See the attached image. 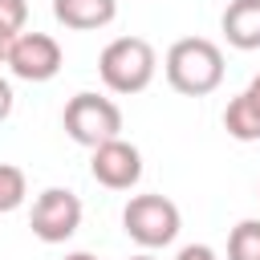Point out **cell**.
I'll use <instances>...</instances> for the list:
<instances>
[{
  "label": "cell",
  "mask_w": 260,
  "mask_h": 260,
  "mask_svg": "<svg viewBox=\"0 0 260 260\" xmlns=\"http://www.w3.org/2000/svg\"><path fill=\"white\" fill-rule=\"evenodd\" d=\"M162 73H167V85L175 93L207 98V93H215L223 85V53L207 37H183V41H175L167 49Z\"/></svg>",
  "instance_id": "cell-1"
},
{
  "label": "cell",
  "mask_w": 260,
  "mask_h": 260,
  "mask_svg": "<svg viewBox=\"0 0 260 260\" xmlns=\"http://www.w3.org/2000/svg\"><path fill=\"white\" fill-rule=\"evenodd\" d=\"M98 73H102V85L110 93H122V98L142 93L158 73L154 45L142 37H114L98 57Z\"/></svg>",
  "instance_id": "cell-2"
},
{
  "label": "cell",
  "mask_w": 260,
  "mask_h": 260,
  "mask_svg": "<svg viewBox=\"0 0 260 260\" xmlns=\"http://www.w3.org/2000/svg\"><path fill=\"white\" fill-rule=\"evenodd\" d=\"M61 122H65V134L77 146H89V150L122 138V110H118V102L102 98V93H89V89H81V93H73L65 102Z\"/></svg>",
  "instance_id": "cell-3"
},
{
  "label": "cell",
  "mask_w": 260,
  "mask_h": 260,
  "mask_svg": "<svg viewBox=\"0 0 260 260\" xmlns=\"http://www.w3.org/2000/svg\"><path fill=\"white\" fill-rule=\"evenodd\" d=\"M183 228L179 207L167 195H134L122 207V232L138 244V248H167Z\"/></svg>",
  "instance_id": "cell-4"
},
{
  "label": "cell",
  "mask_w": 260,
  "mask_h": 260,
  "mask_svg": "<svg viewBox=\"0 0 260 260\" xmlns=\"http://www.w3.org/2000/svg\"><path fill=\"white\" fill-rule=\"evenodd\" d=\"M32 236L41 244H65L81 228V199L69 187H45L32 203Z\"/></svg>",
  "instance_id": "cell-5"
},
{
  "label": "cell",
  "mask_w": 260,
  "mask_h": 260,
  "mask_svg": "<svg viewBox=\"0 0 260 260\" xmlns=\"http://www.w3.org/2000/svg\"><path fill=\"white\" fill-rule=\"evenodd\" d=\"M61 65H65V53L49 32H20L12 41V53H8L12 77H20V81H53L61 73Z\"/></svg>",
  "instance_id": "cell-6"
},
{
  "label": "cell",
  "mask_w": 260,
  "mask_h": 260,
  "mask_svg": "<svg viewBox=\"0 0 260 260\" xmlns=\"http://www.w3.org/2000/svg\"><path fill=\"white\" fill-rule=\"evenodd\" d=\"M89 175L110 191H130L142 179V154H138L134 142L114 138V142H106L89 154Z\"/></svg>",
  "instance_id": "cell-7"
},
{
  "label": "cell",
  "mask_w": 260,
  "mask_h": 260,
  "mask_svg": "<svg viewBox=\"0 0 260 260\" xmlns=\"http://www.w3.org/2000/svg\"><path fill=\"white\" fill-rule=\"evenodd\" d=\"M219 28L232 49H240V53L260 49V0H232L219 16Z\"/></svg>",
  "instance_id": "cell-8"
},
{
  "label": "cell",
  "mask_w": 260,
  "mask_h": 260,
  "mask_svg": "<svg viewBox=\"0 0 260 260\" xmlns=\"http://www.w3.org/2000/svg\"><path fill=\"white\" fill-rule=\"evenodd\" d=\"M53 16L65 28L93 32V28H106L118 16V0H53Z\"/></svg>",
  "instance_id": "cell-9"
},
{
  "label": "cell",
  "mask_w": 260,
  "mask_h": 260,
  "mask_svg": "<svg viewBox=\"0 0 260 260\" xmlns=\"http://www.w3.org/2000/svg\"><path fill=\"white\" fill-rule=\"evenodd\" d=\"M223 130H228L236 142H260V114H256V106H252L244 93H236V98L228 102V110H223Z\"/></svg>",
  "instance_id": "cell-10"
},
{
  "label": "cell",
  "mask_w": 260,
  "mask_h": 260,
  "mask_svg": "<svg viewBox=\"0 0 260 260\" xmlns=\"http://www.w3.org/2000/svg\"><path fill=\"white\" fill-rule=\"evenodd\" d=\"M228 260H260V219H240L232 228Z\"/></svg>",
  "instance_id": "cell-11"
},
{
  "label": "cell",
  "mask_w": 260,
  "mask_h": 260,
  "mask_svg": "<svg viewBox=\"0 0 260 260\" xmlns=\"http://www.w3.org/2000/svg\"><path fill=\"white\" fill-rule=\"evenodd\" d=\"M24 195H28V179H24V171L12 167V162H0V215L16 211V207L24 203Z\"/></svg>",
  "instance_id": "cell-12"
},
{
  "label": "cell",
  "mask_w": 260,
  "mask_h": 260,
  "mask_svg": "<svg viewBox=\"0 0 260 260\" xmlns=\"http://www.w3.org/2000/svg\"><path fill=\"white\" fill-rule=\"evenodd\" d=\"M24 24H28V0H0V28L20 37Z\"/></svg>",
  "instance_id": "cell-13"
},
{
  "label": "cell",
  "mask_w": 260,
  "mask_h": 260,
  "mask_svg": "<svg viewBox=\"0 0 260 260\" xmlns=\"http://www.w3.org/2000/svg\"><path fill=\"white\" fill-rule=\"evenodd\" d=\"M175 260H219V256H215V248H207V244H187V248H179Z\"/></svg>",
  "instance_id": "cell-14"
},
{
  "label": "cell",
  "mask_w": 260,
  "mask_h": 260,
  "mask_svg": "<svg viewBox=\"0 0 260 260\" xmlns=\"http://www.w3.org/2000/svg\"><path fill=\"white\" fill-rule=\"evenodd\" d=\"M8 114H12V85L0 77V122H4Z\"/></svg>",
  "instance_id": "cell-15"
},
{
  "label": "cell",
  "mask_w": 260,
  "mask_h": 260,
  "mask_svg": "<svg viewBox=\"0 0 260 260\" xmlns=\"http://www.w3.org/2000/svg\"><path fill=\"white\" fill-rule=\"evenodd\" d=\"M12 41H16V32H8V28H0V65H8V53H12Z\"/></svg>",
  "instance_id": "cell-16"
},
{
  "label": "cell",
  "mask_w": 260,
  "mask_h": 260,
  "mask_svg": "<svg viewBox=\"0 0 260 260\" xmlns=\"http://www.w3.org/2000/svg\"><path fill=\"white\" fill-rule=\"evenodd\" d=\"M244 98H248V102L256 106V114H260V73H256V77L248 81V89H244Z\"/></svg>",
  "instance_id": "cell-17"
},
{
  "label": "cell",
  "mask_w": 260,
  "mask_h": 260,
  "mask_svg": "<svg viewBox=\"0 0 260 260\" xmlns=\"http://www.w3.org/2000/svg\"><path fill=\"white\" fill-rule=\"evenodd\" d=\"M65 260H98V256H93V252H69Z\"/></svg>",
  "instance_id": "cell-18"
},
{
  "label": "cell",
  "mask_w": 260,
  "mask_h": 260,
  "mask_svg": "<svg viewBox=\"0 0 260 260\" xmlns=\"http://www.w3.org/2000/svg\"><path fill=\"white\" fill-rule=\"evenodd\" d=\"M130 260H154V256H150V252H138V256H130Z\"/></svg>",
  "instance_id": "cell-19"
}]
</instances>
